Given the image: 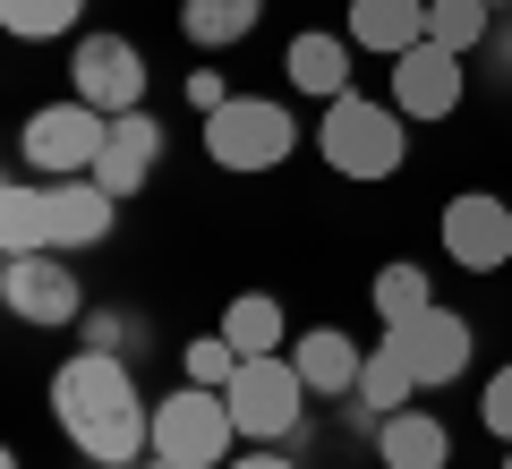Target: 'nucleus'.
Listing matches in <instances>:
<instances>
[{
  "instance_id": "nucleus-29",
  "label": "nucleus",
  "mask_w": 512,
  "mask_h": 469,
  "mask_svg": "<svg viewBox=\"0 0 512 469\" xmlns=\"http://www.w3.org/2000/svg\"><path fill=\"white\" fill-rule=\"evenodd\" d=\"M231 469H299V461H291L282 444H239V452H231Z\"/></svg>"
},
{
  "instance_id": "nucleus-20",
  "label": "nucleus",
  "mask_w": 512,
  "mask_h": 469,
  "mask_svg": "<svg viewBox=\"0 0 512 469\" xmlns=\"http://www.w3.org/2000/svg\"><path fill=\"white\" fill-rule=\"evenodd\" d=\"M265 26V0H180V35L197 52H231Z\"/></svg>"
},
{
  "instance_id": "nucleus-13",
  "label": "nucleus",
  "mask_w": 512,
  "mask_h": 469,
  "mask_svg": "<svg viewBox=\"0 0 512 469\" xmlns=\"http://www.w3.org/2000/svg\"><path fill=\"white\" fill-rule=\"evenodd\" d=\"M52 188V248L60 256H86V248H103L111 231H120V197H111L103 180H43Z\"/></svg>"
},
{
  "instance_id": "nucleus-28",
  "label": "nucleus",
  "mask_w": 512,
  "mask_h": 469,
  "mask_svg": "<svg viewBox=\"0 0 512 469\" xmlns=\"http://www.w3.org/2000/svg\"><path fill=\"white\" fill-rule=\"evenodd\" d=\"M222 103H231V86H222V69H188V111L205 120V111H222Z\"/></svg>"
},
{
  "instance_id": "nucleus-15",
  "label": "nucleus",
  "mask_w": 512,
  "mask_h": 469,
  "mask_svg": "<svg viewBox=\"0 0 512 469\" xmlns=\"http://www.w3.org/2000/svg\"><path fill=\"white\" fill-rule=\"evenodd\" d=\"M350 52H359L350 35L308 26V35H291V52H282V77H291V94H308V103H333V94H350V77H359Z\"/></svg>"
},
{
  "instance_id": "nucleus-5",
  "label": "nucleus",
  "mask_w": 512,
  "mask_h": 469,
  "mask_svg": "<svg viewBox=\"0 0 512 469\" xmlns=\"http://www.w3.org/2000/svg\"><path fill=\"white\" fill-rule=\"evenodd\" d=\"M231 393V418H239V435L248 444H291L299 435V418H308V376L291 367V350H274V359H239V376L222 384Z\"/></svg>"
},
{
  "instance_id": "nucleus-18",
  "label": "nucleus",
  "mask_w": 512,
  "mask_h": 469,
  "mask_svg": "<svg viewBox=\"0 0 512 469\" xmlns=\"http://www.w3.org/2000/svg\"><path fill=\"white\" fill-rule=\"evenodd\" d=\"M376 461L384 469H444L453 461V427L436 410H393L376 427Z\"/></svg>"
},
{
  "instance_id": "nucleus-17",
  "label": "nucleus",
  "mask_w": 512,
  "mask_h": 469,
  "mask_svg": "<svg viewBox=\"0 0 512 469\" xmlns=\"http://www.w3.org/2000/svg\"><path fill=\"white\" fill-rule=\"evenodd\" d=\"M342 35L359 52H376V60H402L410 43H427V0H350Z\"/></svg>"
},
{
  "instance_id": "nucleus-10",
  "label": "nucleus",
  "mask_w": 512,
  "mask_h": 469,
  "mask_svg": "<svg viewBox=\"0 0 512 469\" xmlns=\"http://www.w3.org/2000/svg\"><path fill=\"white\" fill-rule=\"evenodd\" d=\"M384 342L410 359V376H419V393H436V384H461V367L478 359V333L470 316H453V307H427V316H410V325H393Z\"/></svg>"
},
{
  "instance_id": "nucleus-23",
  "label": "nucleus",
  "mask_w": 512,
  "mask_h": 469,
  "mask_svg": "<svg viewBox=\"0 0 512 469\" xmlns=\"http://www.w3.org/2000/svg\"><path fill=\"white\" fill-rule=\"evenodd\" d=\"M427 43H444V52L470 60L478 43H495V9L487 0H427Z\"/></svg>"
},
{
  "instance_id": "nucleus-31",
  "label": "nucleus",
  "mask_w": 512,
  "mask_h": 469,
  "mask_svg": "<svg viewBox=\"0 0 512 469\" xmlns=\"http://www.w3.org/2000/svg\"><path fill=\"white\" fill-rule=\"evenodd\" d=\"M137 469H180V461H163V452H146V461H137Z\"/></svg>"
},
{
  "instance_id": "nucleus-33",
  "label": "nucleus",
  "mask_w": 512,
  "mask_h": 469,
  "mask_svg": "<svg viewBox=\"0 0 512 469\" xmlns=\"http://www.w3.org/2000/svg\"><path fill=\"white\" fill-rule=\"evenodd\" d=\"M504 469H512V444H504Z\"/></svg>"
},
{
  "instance_id": "nucleus-2",
  "label": "nucleus",
  "mask_w": 512,
  "mask_h": 469,
  "mask_svg": "<svg viewBox=\"0 0 512 469\" xmlns=\"http://www.w3.org/2000/svg\"><path fill=\"white\" fill-rule=\"evenodd\" d=\"M316 154H325L333 180H393V171L410 163V120L402 103H376V94H333L325 120H316Z\"/></svg>"
},
{
  "instance_id": "nucleus-3",
  "label": "nucleus",
  "mask_w": 512,
  "mask_h": 469,
  "mask_svg": "<svg viewBox=\"0 0 512 469\" xmlns=\"http://www.w3.org/2000/svg\"><path fill=\"white\" fill-rule=\"evenodd\" d=\"M299 145H308V128H299L291 103H274V94H231L222 111H205V154H214V171L256 180V171H282Z\"/></svg>"
},
{
  "instance_id": "nucleus-12",
  "label": "nucleus",
  "mask_w": 512,
  "mask_h": 469,
  "mask_svg": "<svg viewBox=\"0 0 512 469\" xmlns=\"http://www.w3.org/2000/svg\"><path fill=\"white\" fill-rule=\"evenodd\" d=\"M163 120H154V111L146 103H137V111H120V120H111V137H103V154H94V180H103L111 188V197H137V188H146L154 180V171H163Z\"/></svg>"
},
{
  "instance_id": "nucleus-8",
  "label": "nucleus",
  "mask_w": 512,
  "mask_h": 469,
  "mask_svg": "<svg viewBox=\"0 0 512 469\" xmlns=\"http://www.w3.org/2000/svg\"><path fill=\"white\" fill-rule=\"evenodd\" d=\"M69 94L77 103H94L103 120H120V111L146 103V52L128 35H77L69 52Z\"/></svg>"
},
{
  "instance_id": "nucleus-7",
  "label": "nucleus",
  "mask_w": 512,
  "mask_h": 469,
  "mask_svg": "<svg viewBox=\"0 0 512 469\" xmlns=\"http://www.w3.org/2000/svg\"><path fill=\"white\" fill-rule=\"evenodd\" d=\"M103 137H111V120L69 94V103H43L35 120L18 128V154H26V171H43V180H86L94 154H103Z\"/></svg>"
},
{
  "instance_id": "nucleus-4",
  "label": "nucleus",
  "mask_w": 512,
  "mask_h": 469,
  "mask_svg": "<svg viewBox=\"0 0 512 469\" xmlns=\"http://www.w3.org/2000/svg\"><path fill=\"white\" fill-rule=\"evenodd\" d=\"M248 444L231 418V393H214V384H180V393L154 401V452L180 469H231V452Z\"/></svg>"
},
{
  "instance_id": "nucleus-1",
  "label": "nucleus",
  "mask_w": 512,
  "mask_h": 469,
  "mask_svg": "<svg viewBox=\"0 0 512 469\" xmlns=\"http://www.w3.org/2000/svg\"><path fill=\"white\" fill-rule=\"evenodd\" d=\"M52 418L94 469H137L154 452V401L137 393V359H111V350L77 342L52 367Z\"/></svg>"
},
{
  "instance_id": "nucleus-24",
  "label": "nucleus",
  "mask_w": 512,
  "mask_h": 469,
  "mask_svg": "<svg viewBox=\"0 0 512 469\" xmlns=\"http://www.w3.org/2000/svg\"><path fill=\"white\" fill-rule=\"evenodd\" d=\"M86 0H0V35L18 43H52V35H77Z\"/></svg>"
},
{
  "instance_id": "nucleus-16",
  "label": "nucleus",
  "mask_w": 512,
  "mask_h": 469,
  "mask_svg": "<svg viewBox=\"0 0 512 469\" xmlns=\"http://www.w3.org/2000/svg\"><path fill=\"white\" fill-rule=\"evenodd\" d=\"M410 401H419V376H410V359H402L393 342H376V350H367V367H359V393H350V427L376 444V427H384L393 410H410Z\"/></svg>"
},
{
  "instance_id": "nucleus-32",
  "label": "nucleus",
  "mask_w": 512,
  "mask_h": 469,
  "mask_svg": "<svg viewBox=\"0 0 512 469\" xmlns=\"http://www.w3.org/2000/svg\"><path fill=\"white\" fill-rule=\"evenodd\" d=\"M487 9H512V0H487Z\"/></svg>"
},
{
  "instance_id": "nucleus-27",
  "label": "nucleus",
  "mask_w": 512,
  "mask_h": 469,
  "mask_svg": "<svg viewBox=\"0 0 512 469\" xmlns=\"http://www.w3.org/2000/svg\"><path fill=\"white\" fill-rule=\"evenodd\" d=\"M478 418H487V435H495V444H512V359L487 376V393H478Z\"/></svg>"
},
{
  "instance_id": "nucleus-25",
  "label": "nucleus",
  "mask_w": 512,
  "mask_h": 469,
  "mask_svg": "<svg viewBox=\"0 0 512 469\" xmlns=\"http://www.w3.org/2000/svg\"><path fill=\"white\" fill-rule=\"evenodd\" d=\"M86 350H111V359H137V350H146V316H137V307H86Z\"/></svg>"
},
{
  "instance_id": "nucleus-6",
  "label": "nucleus",
  "mask_w": 512,
  "mask_h": 469,
  "mask_svg": "<svg viewBox=\"0 0 512 469\" xmlns=\"http://www.w3.org/2000/svg\"><path fill=\"white\" fill-rule=\"evenodd\" d=\"M0 307L35 333H69L86 325V282L69 273V256L43 248V256H0Z\"/></svg>"
},
{
  "instance_id": "nucleus-22",
  "label": "nucleus",
  "mask_w": 512,
  "mask_h": 469,
  "mask_svg": "<svg viewBox=\"0 0 512 469\" xmlns=\"http://www.w3.org/2000/svg\"><path fill=\"white\" fill-rule=\"evenodd\" d=\"M367 307H376V325H410V316H427L436 307V273L410 265V256H393V265H376V282H367Z\"/></svg>"
},
{
  "instance_id": "nucleus-19",
  "label": "nucleus",
  "mask_w": 512,
  "mask_h": 469,
  "mask_svg": "<svg viewBox=\"0 0 512 469\" xmlns=\"http://www.w3.org/2000/svg\"><path fill=\"white\" fill-rule=\"evenodd\" d=\"M222 333H231L239 359H274V350H291V316H282L274 290H239V299L222 307Z\"/></svg>"
},
{
  "instance_id": "nucleus-26",
  "label": "nucleus",
  "mask_w": 512,
  "mask_h": 469,
  "mask_svg": "<svg viewBox=\"0 0 512 469\" xmlns=\"http://www.w3.org/2000/svg\"><path fill=\"white\" fill-rule=\"evenodd\" d=\"M239 376V350H231V333H197V342H188L180 350V384H214V393H222V384H231Z\"/></svg>"
},
{
  "instance_id": "nucleus-14",
  "label": "nucleus",
  "mask_w": 512,
  "mask_h": 469,
  "mask_svg": "<svg viewBox=\"0 0 512 469\" xmlns=\"http://www.w3.org/2000/svg\"><path fill=\"white\" fill-rule=\"evenodd\" d=\"M291 367L308 376V393H316V401H350V393H359L367 350L350 342L342 325H308V333H291Z\"/></svg>"
},
{
  "instance_id": "nucleus-21",
  "label": "nucleus",
  "mask_w": 512,
  "mask_h": 469,
  "mask_svg": "<svg viewBox=\"0 0 512 469\" xmlns=\"http://www.w3.org/2000/svg\"><path fill=\"white\" fill-rule=\"evenodd\" d=\"M52 248V188L9 180L0 188V256H43Z\"/></svg>"
},
{
  "instance_id": "nucleus-30",
  "label": "nucleus",
  "mask_w": 512,
  "mask_h": 469,
  "mask_svg": "<svg viewBox=\"0 0 512 469\" xmlns=\"http://www.w3.org/2000/svg\"><path fill=\"white\" fill-rule=\"evenodd\" d=\"M495 60H504V69H512V26H495Z\"/></svg>"
},
{
  "instance_id": "nucleus-9",
  "label": "nucleus",
  "mask_w": 512,
  "mask_h": 469,
  "mask_svg": "<svg viewBox=\"0 0 512 469\" xmlns=\"http://www.w3.org/2000/svg\"><path fill=\"white\" fill-rule=\"evenodd\" d=\"M436 239L461 273H504L512 265V205L487 197V188H461V197H444Z\"/></svg>"
},
{
  "instance_id": "nucleus-11",
  "label": "nucleus",
  "mask_w": 512,
  "mask_h": 469,
  "mask_svg": "<svg viewBox=\"0 0 512 469\" xmlns=\"http://www.w3.org/2000/svg\"><path fill=\"white\" fill-rule=\"evenodd\" d=\"M461 94H470V69H461V52H444V43H410L402 60H393V103H402V120H453Z\"/></svg>"
}]
</instances>
